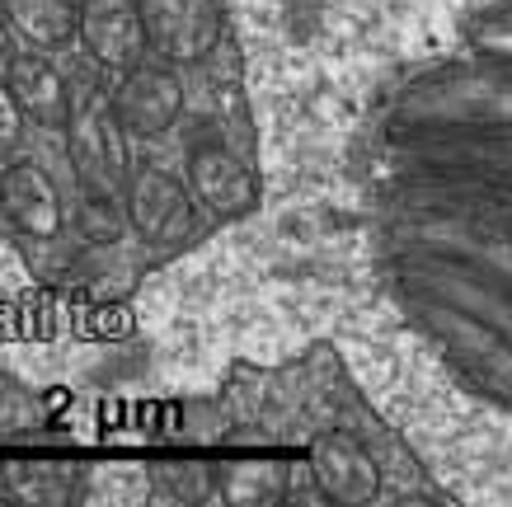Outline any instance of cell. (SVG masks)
Listing matches in <instances>:
<instances>
[{
    "label": "cell",
    "instance_id": "3",
    "mask_svg": "<svg viewBox=\"0 0 512 507\" xmlns=\"http://www.w3.org/2000/svg\"><path fill=\"white\" fill-rule=\"evenodd\" d=\"M113 80L104 71L71 76V108L62 123V160L71 174V202L113 198L123 202L127 174H132V137L113 113Z\"/></svg>",
    "mask_w": 512,
    "mask_h": 507
},
{
    "label": "cell",
    "instance_id": "2",
    "mask_svg": "<svg viewBox=\"0 0 512 507\" xmlns=\"http://www.w3.org/2000/svg\"><path fill=\"white\" fill-rule=\"evenodd\" d=\"M212 442H174L151 461L174 503H320V507H451L414 446L376 414L329 353L278 385V404L245 400Z\"/></svg>",
    "mask_w": 512,
    "mask_h": 507
},
{
    "label": "cell",
    "instance_id": "10",
    "mask_svg": "<svg viewBox=\"0 0 512 507\" xmlns=\"http://www.w3.org/2000/svg\"><path fill=\"white\" fill-rule=\"evenodd\" d=\"M10 43H15V33H10V24H5V15H0V57L10 52Z\"/></svg>",
    "mask_w": 512,
    "mask_h": 507
},
{
    "label": "cell",
    "instance_id": "7",
    "mask_svg": "<svg viewBox=\"0 0 512 507\" xmlns=\"http://www.w3.org/2000/svg\"><path fill=\"white\" fill-rule=\"evenodd\" d=\"M0 76L15 94L24 123H33L38 132H57V141H62L66 108H71V76L52 62V52H33V47L15 52V57H5Z\"/></svg>",
    "mask_w": 512,
    "mask_h": 507
},
{
    "label": "cell",
    "instance_id": "4",
    "mask_svg": "<svg viewBox=\"0 0 512 507\" xmlns=\"http://www.w3.org/2000/svg\"><path fill=\"white\" fill-rule=\"evenodd\" d=\"M123 212H127V231L132 245L141 249L146 263L174 259L188 245H198L212 216L198 207L193 188H188L184 169L170 165H137L127 174L123 188Z\"/></svg>",
    "mask_w": 512,
    "mask_h": 507
},
{
    "label": "cell",
    "instance_id": "1",
    "mask_svg": "<svg viewBox=\"0 0 512 507\" xmlns=\"http://www.w3.org/2000/svg\"><path fill=\"white\" fill-rule=\"evenodd\" d=\"M362 207L390 306L512 418V0H480L376 94Z\"/></svg>",
    "mask_w": 512,
    "mask_h": 507
},
{
    "label": "cell",
    "instance_id": "9",
    "mask_svg": "<svg viewBox=\"0 0 512 507\" xmlns=\"http://www.w3.org/2000/svg\"><path fill=\"white\" fill-rule=\"evenodd\" d=\"M24 113H19L15 94H10V85H5V76H0V160H15L19 151H24Z\"/></svg>",
    "mask_w": 512,
    "mask_h": 507
},
{
    "label": "cell",
    "instance_id": "8",
    "mask_svg": "<svg viewBox=\"0 0 512 507\" xmlns=\"http://www.w3.org/2000/svg\"><path fill=\"white\" fill-rule=\"evenodd\" d=\"M0 15L24 47L62 52L66 43H76L80 0H0Z\"/></svg>",
    "mask_w": 512,
    "mask_h": 507
},
{
    "label": "cell",
    "instance_id": "5",
    "mask_svg": "<svg viewBox=\"0 0 512 507\" xmlns=\"http://www.w3.org/2000/svg\"><path fill=\"white\" fill-rule=\"evenodd\" d=\"M184 179L193 188L198 207L212 221H240L259 207V165L249 146L235 141H202L184 155Z\"/></svg>",
    "mask_w": 512,
    "mask_h": 507
},
{
    "label": "cell",
    "instance_id": "6",
    "mask_svg": "<svg viewBox=\"0 0 512 507\" xmlns=\"http://www.w3.org/2000/svg\"><path fill=\"white\" fill-rule=\"evenodd\" d=\"M76 38L85 47L90 66L104 71L109 80H118L146 57H156L151 43H146V24H141L137 0H80Z\"/></svg>",
    "mask_w": 512,
    "mask_h": 507
}]
</instances>
